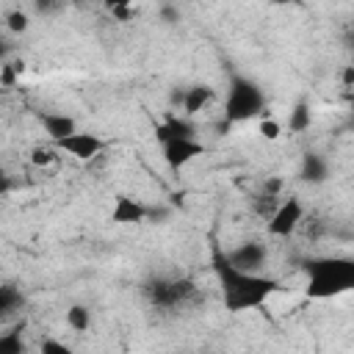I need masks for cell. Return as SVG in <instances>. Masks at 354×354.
I'll return each instance as SVG.
<instances>
[{
    "instance_id": "cell-1",
    "label": "cell",
    "mask_w": 354,
    "mask_h": 354,
    "mask_svg": "<svg viewBox=\"0 0 354 354\" xmlns=\"http://www.w3.org/2000/svg\"><path fill=\"white\" fill-rule=\"evenodd\" d=\"M213 271H216V277H218L221 296H224V307H227L230 313H243V310L263 307L266 299L279 290V282H277V279L235 268L218 246L213 249Z\"/></svg>"
},
{
    "instance_id": "cell-2",
    "label": "cell",
    "mask_w": 354,
    "mask_h": 354,
    "mask_svg": "<svg viewBox=\"0 0 354 354\" xmlns=\"http://www.w3.org/2000/svg\"><path fill=\"white\" fill-rule=\"evenodd\" d=\"M354 288V260L348 257H318L307 263V296L332 299Z\"/></svg>"
},
{
    "instance_id": "cell-3",
    "label": "cell",
    "mask_w": 354,
    "mask_h": 354,
    "mask_svg": "<svg viewBox=\"0 0 354 354\" xmlns=\"http://www.w3.org/2000/svg\"><path fill=\"white\" fill-rule=\"evenodd\" d=\"M263 113H266L263 88L249 77H241V75L232 77L227 100H224V119L230 124H241V122H249V119L263 116Z\"/></svg>"
},
{
    "instance_id": "cell-4",
    "label": "cell",
    "mask_w": 354,
    "mask_h": 354,
    "mask_svg": "<svg viewBox=\"0 0 354 354\" xmlns=\"http://www.w3.org/2000/svg\"><path fill=\"white\" fill-rule=\"evenodd\" d=\"M301 221H304V205H301V199H299V196H288V199H282V202L277 205V210L268 216L266 230H268V235H274V238H288V235H293V232L299 230Z\"/></svg>"
},
{
    "instance_id": "cell-5",
    "label": "cell",
    "mask_w": 354,
    "mask_h": 354,
    "mask_svg": "<svg viewBox=\"0 0 354 354\" xmlns=\"http://www.w3.org/2000/svg\"><path fill=\"white\" fill-rule=\"evenodd\" d=\"M147 299L155 304V307H177L183 304L191 293H194V282L191 279H155L144 288Z\"/></svg>"
},
{
    "instance_id": "cell-6",
    "label": "cell",
    "mask_w": 354,
    "mask_h": 354,
    "mask_svg": "<svg viewBox=\"0 0 354 354\" xmlns=\"http://www.w3.org/2000/svg\"><path fill=\"white\" fill-rule=\"evenodd\" d=\"M53 147H55L58 152H69V155L77 158V160H91V158H97V155L105 149V141H102L100 136H94V133H80V130H75V133H69V136L53 141Z\"/></svg>"
},
{
    "instance_id": "cell-7",
    "label": "cell",
    "mask_w": 354,
    "mask_h": 354,
    "mask_svg": "<svg viewBox=\"0 0 354 354\" xmlns=\"http://www.w3.org/2000/svg\"><path fill=\"white\" fill-rule=\"evenodd\" d=\"M224 254H227V260H230L235 268L252 271V274H260V268H263L266 260H268V249H266L263 243H257V241H243L241 246H235L232 252H224Z\"/></svg>"
},
{
    "instance_id": "cell-8",
    "label": "cell",
    "mask_w": 354,
    "mask_h": 354,
    "mask_svg": "<svg viewBox=\"0 0 354 354\" xmlns=\"http://www.w3.org/2000/svg\"><path fill=\"white\" fill-rule=\"evenodd\" d=\"M205 152V144H199L196 138H171L163 144V160L169 163V169H183L185 163H191L196 155Z\"/></svg>"
},
{
    "instance_id": "cell-9",
    "label": "cell",
    "mask_w": 354,
    "mask_h": 354,
    "mask_svg": "<svg viewBox=\"0 0 354 354\" xmlns=\"http://www.w3.org/2000/svg\"><path fill=\"white\" fill-rule=\"evenodd\" d=\"M194 133H196V127H194L191 116H174V113H169V116L155 127V138H158L160 144H166V141H171V138H194Z\"/></svg>"
},
{
    "instance_id": "cell-10",
    "label": "cell",
    "mask_w": 354,
    "mask_h": 354,
    "mask_svg": "<svg viewBox=\"0 0 354 354\" xmlns=\"http://www.w3.org/2000/svg\"><path fill=\"white\" fill-rule=\"evenodd\" d=\"M147 218V207L141 202H136L133 196H116V205L111 210V221L113 224H141Z\"/></svg>"
},
{
    "instance_id": "cell-11",
    "label": "cell",
    "mask_w": 354,
    "mask_h": 354,
    "mask_svg": "<svg viewBox=\"0 0 354 354\" xmlns=\"http://www.w3.org/2000/svg\"><path fill=\"white\" fill-rule=\"evenodd\" d=\"M39 122H41V127H44V133H47L50 141H58V138H64V136H69V133L77 130L75 119L66 116V113H41Z\"/></svg>"
},
{
    "instance_id": "cell-12",
    "label": "cell",
    "mask_w": 354,
    "mask_h": 354,
    "mask_svg": "<svg viewBox=\"0 0 354 354\" xmlns=\"http://www.w3.org/2000/svg\"><path fill=\"white\" fill-rule=\"evenodd\" d=\"M213 100V88L210 86H205V83H199V86H191V88H185V94H183V111H185V116H196L199 111H205V105Z\"/></svg>"
},
{
    "instance_id": "cell-13",
    "label": "cell",
    "mask_w": 354,
    "mask_h": 354,
    "mask_svg": "<svg viewBox=\"0 0 354 354\" xmlns=\"http://www.w3.org/2000/svg\"><path fill=\"white\" fill-rule=\"evenodd\" d=\"M329 177V163L318 152H307L301 160V180L304 183H324Z\"/></svg>"
},
{
    "instance_id": "cell-14",
    "label": "cell",
    "mask_w": 354,
    "mask_h": 354,
    "mask_svg": "<svg viewBox=\"0 0 354 354\" xmlns=\"http://www.w3.org/2000/svg\"><path fill=\"white\" fill-rule=\"evenodd\" d=\"M310 124H313V108H310V102H296L293 111H290V116H288V130L290 133H304V130H310Z\"/></svg>"
},
{
    "instance_id": "cell-15",
    "label": "cell",
    "mask_w": 354,
    "mask_h": 354,
    "mask_svg": "<svg viewBox=\"0 0 354 354\" xmlns=\"http://www.w3.org/2000/svg\"><path fill=\"white\" fill-rule=\"evenodd\" d=\"M19 307H22V293L11 285H0V321L14 315Z\"/></svg>"
},
{
    "instance_id": "cell-16",
    "label": "cell",
    "mask_w": 354,
    "mask_h": 354,
    "mask_svg": "<svg viewBox=\"0 0 354 354\" xmlns=\"http://www.w3.org/2000/svg\"><path fill=\"white\" fill-rule=\"evenodd\" d=\"M66 326L75 329V332H88V326H91V310L86 304H72L66 310Z\"/></svg>"
},
{
    "instance_id": "cell-17",
    "label": "cell",
    "mask_w": 354,
    "mask_h": 354,
    "mask_svg": "<svg viewBox=\"0 0 354 354\" xmlns=\"http://www.w3.org/2000/svg\"><path fill=\"white\" fill-rule=\"evenodd\" d=\"M6 28H8L11 33H25V30L30 28V17H28L22 8H14V11L6 14Z\"/></svg>"
},
{
    "instance_id": "cell-18",
    "label": "cell",
    "mask_w": 354,
    "mask_h": 354,
    "mask_svg": "<svg viewBox=\"0 0 354 354\" xmlns=\"http://www.w3.org/2000/svg\"><path fill=\"white\" fill-rule=\"evenodd\" d=\"M257 130H260V136H263L266 141H277V138L282 136V124H279L277 119L266 116V113H263V119H260V127H257Z\"/></svg>"
},
{
    "instance_id": "cell-19",
    "label": "cell",
    "mask_w": 354,
    "mask_h": 354,
    "mask_svg": "<svg viewBox=\"0 0 354 354\" xmlns=\"http://www.w3.org/2000/svg\"><path fill=\"white\" fill-rule=\"evenodd\" d=\"M277 205H279V196L263 194V196H257V199H254V213H257L260 218H268V216L277 210Z\"/></svg>"
},
{
    "instance_id": "cell-20",
    "label": "cell",
    "mask_w": 354,
    "mask_h": 354,
    "mask_svg": "<svg viewBox=\"0 0 354 354\" xmlns=\"http://www.w3.org/2000/svg\"><path fill=\"white\" fill-rule=\"evenodd\" d=\"M55 160V147H33L30 149V163L33 166H50Z\"/></svg>"
},
{
    "instance_id": "cell-21",
    "label": "cell",
    "mask_w": 354,
    "mask_h": 354,
    "mask_svg": "<svg viewBox=\"0 0 354 354\" xmlns=\"http://www.w3.org/2000/svg\"><path fill=\"white\" fill-rule=\"evenodd\" d=\"M17 77H19L17 66H14V64H3V61H0V86L11 88V86L17 83Z\"/></svg>"
},
{
    "instance_id": "cell-22",
    "label": "cell",
    "mask_w": 354,
    "mask_h": 354,
    "mask_svg": "<svg viewBox=\"0 0 354 354\" xmlns=\"http://www.w3.org/2000/svg\"><path fill=\"white\" fill-rule=\"evenodd\" d=\"M111 17H116L119 22H130L136 17V8L133 6H119V8H111Z\"/></svg>"
},
{
    "instance_id": "cell-23",
    "label": "cell",
    "mask_w": 354,
    "mask_h": 354,
    "mask_svg": "<svg viewBox=\"0 0 354 354\" xmlns=\"http://www.w3.org/2000/svg\"><path fill=\"white\" fill-rule=\"evenodd\" d=\"M41 351L44 354H69V346L55 343V340H41Z\"/></svg>"
},
{
    "instance_id": "cell-24",
    "label": "cell",
    "mask_w": 354,
    "mask_h": 354,
    "mask_svg": "<svg viewBox=\"0 0 354 354\" xmlns=\"http://www.w3.org/2000/svg\"><path fill=\"white\" fill-rule=\"evenodd\" d=\"M33 6H36V11H39V14H53V11H58V8H61V3H58V0H33Z\"/></svg>"
},
{
    "instance_id": "cell-25",
    "label": "cell",
    "mask_w": 354,
    "mask_h": 354,
    "mask_svg": "<svg viewBox=\"0 0 354 354\" xmlns=\"http://www.w3.org/2000/svg\"><path fill=\"white\" fill-rule=\"evenodd\" d=\"M279 191H282V180H279V177H268V180L263 183V194L279 196Z\"/></svg>"
},
{
    "instance_id": "cell-26",
    "label": "cell",
    "mask_w": 354,
    "mask_h": 354,
    "mask_svg": "<svg viewBox=\"0 0 354 354\" xmlns=\"http://www.w3.org/2000/svg\"><path fill=\"white\" fill-rule=\"evenodd\" d=\"M160 19H163V22H177V19H180L177 6H163V8H160Z\"/></svg>"
},
{
    "instance_id": "cell-27",
    "label": "cell",
    "mask_w": 354,
    "mask_h": 354,
    "mask_svg": "<svg viewBox=\"0 0 354 354\" xmlns=\"http://www.w3.org/2000/svg\"><path fill=\"white\" fill-rule=\"evenodd\" d=\"M343 86H346V88L354 86V66H346V69H343Z\"/></svg>"
},
{
    "instance_id": "cell-28",
    "label": "cell",
    "mask_w": 354,
    "mask_h": 354,
    "mask_svg": "<svg viewBox=\"0 0 354 354\" xmlns=\"http://www.w3.org/2000/svg\"><path fill=\"white\" fill-rule=\"evenodd\" d=\"M102 6L111 11V8H119V6H133V0H102Z\"/></svg>"
},
{
    "instance_id": "cell-29",
    "label": "cell",
    "mask_w": 354,
    "mask_h": 354,
    "mask_svg": "<svg viewBox=\"0 0 354 354\" xmlns=\"http://www.w3.org/2000/svg\"><path fill=\"white\" fill-rule=\"evenodd\" d=\"M183 94H185V88H177V91H171V105H183Z\"/></svg>"
},
{
    "instance_id": "cell-30",
    "label": "cell",
    "mask_w": 354,
    "mask_h": 354,
    "mask_svg": "<svg viewBox=\"0 0 354 354\" xmlns=\"http://www.w3.org/2000/svg\"><path fill=\"white\" fill-rule=\"evenodd\" d=\"M8 188H11V177H6V174L0 171V196H3Z\"/></svg>"
},
{
    "instance_id": "cell-31",
    "label": "cell",
    "mask_w": 354,
    "mask_h": 354,
    "mask_svg": "<svg viewBox=\"0 0 354 354\" xmlns=\"http://www.w3.org/2000/svg\"><path fill=\"white\" fill-rule=\"evenodd\" d=\"M271 3H279V6H285V3H299V0H271Z\"/></svg>"
}]
</instances>
